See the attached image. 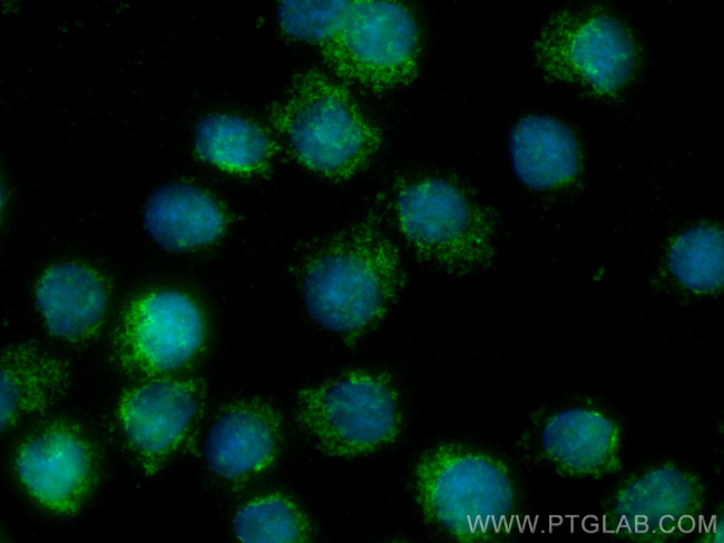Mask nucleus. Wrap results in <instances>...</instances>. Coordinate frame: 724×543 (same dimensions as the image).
Masks as SVG:
<instances>
[{"instance_id":"obj_1","label":"nucleus","mask_w":724,"mask_h":543,"mask_svg":"<svg viewBox=\"0 0 724 543\" xmlns=\"http://www.w3.org/2000/svg\"><path fill=\"white\" fill-rule=\"evenodd\" d=\"M405 283L400 253L375 213L324 238L305 257L302 297L325 329L355 339L393 307Z\"/></svg>"},{"instance_id":"obj_2","label":"nucleus","mask_w":724,"mask_h":543,"mask_svg":"<svg viewBox=\"0 0 724 543\" xmlns=\"http://www.w3.org/2000/svg\"><path fill=\"white\" fill-rule=\"evenodd\" d=\"M295 159L332 181L363 171L383 144V131L350 87L315 69L296 72L268 112Z\"/></svg>"},{"instance_id":"obj_3","label":"nucleus","mask_w":724,"mask_h":543,"mask_svg":"<svg viewBox=\"0 0 724 543\" xmlns=\"http://www.w3.org/2000/svg\"><path fill=\"white\" fill-rule=\"evenodd\" d=\"M414 493L423 516L460 542L498 539L517 504L516 483L503 461L453 443L437 445L420 457Z\"/></svg>"},{"instance_id":"obj_4","label":"nucleus","mask_w":724,"mask_h":543,"mask_svg":"<svg viewBox=\"0 0 724 543\" xmlns=\"http://www.w3.org/2000/svg\"><path fill=\"white\" fill-rule=\"evenodd\" d=\"M394 215L414 255L441 273L464 276L491 260L493 217L451 176L427 172L402 180Z\"/></svg>"},{"instance_id":"obj_5","label":"nucleus","mask_w":724,"mask_h":543,"mask_svg":"<svg viewBox=\"0 0 724 543\" xmlns=\"http://www.w3.org/2000/svg\"><path fill=\"white\" fill-rule=\"evenodd\" d=\"M295 415L314 445L337 458L387 447L398 438L402 426L394 384L375 371H351L301 389Z\"/></svg>"},{"instance_id":"obj_6","label":"nucleus","mask_w":724,"mask_h":543,"mask_svg":"<svg viewBox=\"0 0 724 543\" xmlns=\"http://www.w3.org/2000/svg\"><path fill=\"white\" fill-rule=\"evenodd\" d=\"M537 67L550 80L599 96L617 92L636 65L634 42L615 17L594 9L552 13L532 45Z\"/></svg>"},{"instance_id":"obj_7","label":"nucleus","mask_w":724,"mask_h":543,"mask_svg":"<svg viewBox=\"0 0 724 543\" xmlns=\"http://www.w3.org/2000/svg\"><path fill=\"white\" fill-rule=\"evenodd\" d=\"M421 40L411 10L398 1L351 0L341 36L337 80L373 96L411 86Z\"/></svg>"},{"instance_id":"obj_8","label":"nucleus","mask_w":724,"mask_h":543,"mask_svg":"<svg viewBox=\"0 0 724 543\" xmlns=\"http://www.w3.org/2000/svg\"><path fill=\"white\" fill-rule=\"evenodd\" d=\"M198 306L175 290H149L123 309L110 340V362L123 374L151 377L175 371L202 348Z\"/></svg>"},{"instance_id":"obj_9","label":"nucleus","mask_w":724,"mask_h":543,"mask_svg":"<svg viewBox=\"0 0 724 543\" xmlns=\"http://www.w3.org/2000/svg\"><path fill=\"white\" fill-rule=\"evenodd\" d=\"M16 471L27 492L46 510L77 514L100 475V457L86 431L69 419L50 421L18 447Z\"/></svg>"},{"instance_id":"obj_10","label":"nucleus","mask_w":724,"mask_h":543,"mask_svg":"<svg viewBox=\"0 0 724 543\" xmlns=\"http://www.w3.org/2000/svg\"><path fill=\"white\" fill-rule=\"evenodd\" d=\"M205 394L193 379L158 378L119 397L116 422L126 447L147 475L157 473L198 422Z\"/></svg>"},{"instance_id":"obj_11","label":"nucleus","mask_w":724,"mask_h":543,"mask_svg":"<svg viewBox=\"0 0 724 543\" xmlns=\"http://www.w3.org/2000/svg\"><path fill=\"white\" fill-rule=\"evenodd\" d=\"M703 485L694 473L677 465H658L628 478L614 493L612 523L629 536L669 539L702 511Z\"/></svg>"},{"instance_id":"obj_12","label":"nucleus","mask_w":724,"mask_h":543,"mask_svg":"<svg viewBox=\"0 0 724 543\" xmlns=\"http://www.w3.org/2000/svg\"><path fill=\"white\" fill-rule=\"evenodd\" d=\"M540 457L555 472L575 480H599L622 464L623 432L607 412L573 405L547 414L536 434Z\"/></svg>"},{"instance_id":"obj_13","label":"nucleus","mask_w":724,"mask_h":543,"mask_svg":"<svg viewBox=\"0 0 724 543\" xmlns=\"http://www.w3.org/2000/svg\"><path fill=\"white\" fill-rule=\"evenodd\" d=\"M282 438V418L272 405L261 399H239L222 408L211 425L205 460L216 476L243 483L273 465Z\"/></svg>"},{"instance_id":"obj_14","label":"nucleus","mask_w":724,"mask_h":543,"mask_svg":"<svg viewBox=\"0 0 724 543\" xmlns=\"http://www.w3.org/2000/svg\"><path fill=\"white\" fill-rule=\"evenodd\" d=\"M35 297L52 336L71 344H85L101 330L110 295L99 272L78 263H60L39 277Z\"/></svg>"},{"instance_id":"obj_15","label":"nucleus","mask_w":724,"mask_h":543,"mask_svg":"<svg viewBox=\"0 0 724 543\" xmlns=\"http://www.w3.org/2000/svg\"><path fill=\"white\" fill-rule=\"evenodd\" d=\"M0 377L2 432L55 406L71 385L69 365L28 342L1 351Z\"/></svg>"},{"instance_id":"obj_16","label":"nucleus","mask_w":724,"mask_h":543,"mask_svg":"<svg viewBox=\"0 0 724 543\" xmlns=\"http://www.w3.org/2000/svg\"><path fill=\"white\" fill-rule=\"evenodd\" d=\"M148 235L164 249L189 251L215 241L225 228L218 203L199 187L172 182L153 191L143 213Z\"/></svg>"},{"instance_id":"obj_17","label":"nucleus","mask_w":724,"mask_h":543,"mask_svg":"<svg viewBox=\"0 0 724 543\" xmlns=\"http://www.w3.org/2000/svg\"><path fill=\"white\" fill-rule=\"evenodd\" d=\"M509 156L516 177L532 189H548L573 180L579 170L574 132L546 115L519 119L509 134Z\"/></svg>"},{"instance_id":"obj_18","label":"nucleus","mask_w":724,"mask_h":543,"mask_svg":"<svg viewBox=\"0 0 724 543\" xmlns=\"http://www.w3.org/2000/svg\"><path fill=\"white\" fill-rule=\"evenodd\" d=\"M194 147L204 161L242 175L263 171L275 155V144L262 127L231 113L202 118L195 127Z\"/></svg>"},{"instance_id":"obj_19","label":"nucleus","mask_w":724,"mask_h":543,"mask_svg":"<svg viewBox=\"0 0 724 543\" xmlns=\"http://www.w3.org/2000/svg\"><path fill=\"white\" fill-rule=\"evenodd\" d=\"M351 6L342 1H280L276 16L282 31L314 47L334 77L341 55V36Z\"/></svg>"},{"instance_id":"obj_20","label":"nucleus","mask_w":724,"mask_h":543,"mask_svg":"<svg viewBox=\"0 0 724 543\" xmlns=\"http://www.w3.org/2000/svg\"><path fill=\"white\" fill-rule=\"evenodd\" d=\"M676 279L697 293L715 292L724 282V240L717 226L699 225L678 235L668 253Z\"/></svg>"},{"instance_id":"obj_21","label":"nucleus","mask_w":724,"mask_h":543,"mask_svg":"<svg viewBox=\"0 0 724 543\" xmlns=\"http://www.w3.org/2000/svg\"><path fill=\"white\" fill-rule=\"evenodd\" d=\"M236 539L246 543H296L310 537L307 516L290 497L268 494L243 505L234 515Z\"/></svg>"}]
</instances>
